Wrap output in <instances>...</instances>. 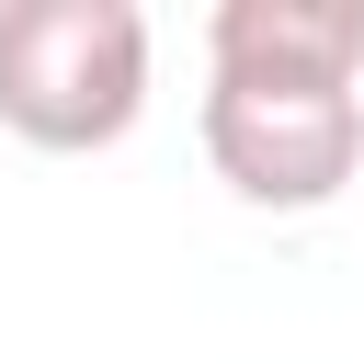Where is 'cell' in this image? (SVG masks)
Listing matches in <instances>:
<instances>
[{
    "label": "cell",
    "instance_id": "obj_1",
    "mask_svg": "<svg viewBox=\"0 0 364 364\" xmlns=\"http://www.w3.org/2000/svg\"><path fill=\"white\" fill-rule=\"evenodd\" d=\"M148 114V11L136 0H0V125L23 148H114Z\"/></svg>",
    "mask_w": 364,
    "mask_h": 364
},
{
    "label": "cell",
    "instance_id": "obj_2",
    "mask_svg": "<svg viewBox=\"0 0 364 364\" xmlns=\"http://www.w3.org/2000/svg\"><path fill=\"white\" fill-rule=\"evenodd\" d=\"M205 159L262 216H318L364 171V91L353 80H262L205 68Z\"/></svg>",
    "mask_w": 364,
    "mask_h": 364
},
{
    "label": "cell",
    "instance_id": "obj_3",
    "mask_svg": "<svg viewBox=\"0 0 364 364\" xmlns=\"http://www.w3.org/2000/svg\"><path fill=\"white\" fill-rule=\"evenodd\" d=\"M205 68L262 80H364V0H216Z\"/></svg>",
    "mask_w": 364,
    "mask_h": 364
}]
</instances>
